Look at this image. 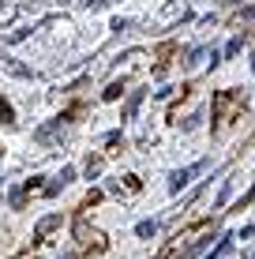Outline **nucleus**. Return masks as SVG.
Listing matches in <instances>:
<instances>
[{
    "label": "nucleus",
    "instance_id": "4",
    "mask_svg": "<svg viewBox=\"0 0 255 259\" xmlns=\"http://www.w3.org/2000/svg\"><path fill=\"white\" fill-rule=\"evenodd\" d=\"M90 4H94V8H98V4H105V0H90Z\"/></svg>",
    "mask_w": 255,
    "mask_h": 259
},
{
    "label": "nucleus",
    "instance_id": "1",
    "mask_svg": "<svg viewBox=\"0 0 255 259\" xmlns=\"http://www.w3.org/2000/svg\"><path fill=\"white\" fill-rule=\"evenodd\" d=\"M203 165H207V162H199V165H188V169H177V173L169 177V188H173V192H180V188H184V184H188V181H191V177H195Z\"/></svg>",
    "mask_w": 255,
    "mask_h": 259
},
{
    "label": "nucleus",
    "instance_id": "2",
    "mask_svg": "<svg viewBox=\"0 0 255 259\" xmlns=\"http://www.w3.org/2000/svg\"><path fill=\"white\" fill-rule=\"evenodd\" d=\"M229 244H233V237H222V244H218V248H214V252H210L207 259H222L225 252H229Z\"/></svg>",
    "mask_w": 255,
    "mask_h": 259
},
{
    "label": "nucleus",
    "instance_id": "3",
    "mask_svg": "<svg viewBox=\"0 0 255 259\" xmlns=\"http://www.w3.org/2000/svg\"><path fill=\"white\" fill-rule=\"evenodd\" d=\"M154 229H158V222H139L135 233H139V237H154Z\"/></svg>",
    "mask_w": 255,
    "mask_h": 259
}]
</instances>
